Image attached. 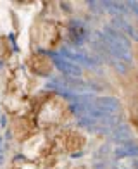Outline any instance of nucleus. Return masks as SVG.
I'll use <instances>...</instances> for the list:
<instances>
[{
  "instance_id": "f257e3e1",
  "label": "nucleus",
  "mask_w": 138,
  "mask_h": 169,
  "mask_svg": "<svg viewBox=\"0 0 138 169\" xmlns=\"http://www.w3.org/2000/svg\"><path fill=\"white\" fill-rule=\"evenodd\" d=\"M59 55L66 61L73 62V64H83V66H88V67H93L95 64H102L100 57H90L88 54L79 47H74V45H69V47L60 48Z\"/></svg>"
},
{
  "instance_id": "f03ea898",
  "label": "nucleus",
  "mask_w": 138,
  "mask_h": 169,
  "mask_svg": "<svg viewBox=\"0 0 138 169\" xmlns=\"http://www.w3.org/2000/svg\"><path fill=\"white\" fill-rule=\"evenodd\" d=\"M52 57H54V64H55V67L60 71V73L64 74V78H73V79H78L79 76H81L83 69L79 67V66L73 64V62L66 61V59H62V57L59 55V54H50Z\"/></svg>"
},
{
  "instance_id": "7ed1b4c3",
  "label": "nucleus",
  "mask_w": 138,
  "mask_h": 169,
  "mask_svg": "<svg viewBox=\"0 0 138 169\" xmlns=\"http://www.w3.org/2000/svg\"><path fill=\"white\" fill-rule=\"evenodd\" d=\"M86 35H88V33H86L83 22L76 21V19H74V21H69V42H71V45L79 47V45L88 38Z\"/></svg>"
},
{
  "instance_id": "20e7f679",
  "label": "nucleus",
  "mask_w": 138,
  "mask_h": 169,
  "mask_svg": "<svg viewBox=\"0 0 138 169\" xmlns=\"http://www.w3.org/2000/svg\"><path fill=\"white\" fill-rule=\"evenodd\" d=\"M117 154H119V155H136L138 154V145H126V147L119 148Z\"/></svg>"
},
{
  "instance_id": "39448f33",
  "label": "nucleus",
  "mask_w": 138,
  "mask_h": 169,
  "mask_svg": "<svg viewBox=\"0 0 138 169\" xmlns=\"http://www.w3.org/2000/svg\"><path fill=\"white\" fill-rule=\"evenodd\" d=\"M129 138H131V133H129L128 128H119L114 133V140H129Z\"/></svg>"
},
{
  "instance_id": "423d86ee",
  "label": "nucleus",
  "mask_w": 138,
  "mask_h": 169,
  "mask_svg": "<svg viewBox=\"0 0 138 169\" xmlns=\"http://www.w3.org/2000/svg\"><path fill=\"white\" fill-rule=\"evenodd\" d=\"M126 35H129V36H131V38L135 40V42H138V28H135L133 24H131V26H129V30H128V33H126Z\"/></svg>"
},
{
  "instance_id": "0eeeda50",
  "label": "nucleus",
  "mask_w": 138,
  "mask_h": 169,
  "mask_svg": "<svg viewBox=\"0 0 138 169\" xmlns=\"http://www.w3.org/2000/svg\"><path fill=\"white\" fill-rule=\"evenodd\" d=\"M126 5H131V10H133L135 16L138 18V2H126Z\"/></svg>"
},
{
  "instance_id": "6e6552de",
  "label": "nucleus",
  "mask_w": 138,
  "mask_h": 169,
  "mask_svg": "<svg viewBox=\"0 0 138 169\" xmlns=\"http://www.w3.org/2000/svg\"><path fill=\"white\" fill-rule=\"evenodd\" d=\"M0 67H2V62H0Z\"/></svg>"
}]
</instances>
